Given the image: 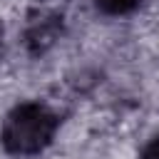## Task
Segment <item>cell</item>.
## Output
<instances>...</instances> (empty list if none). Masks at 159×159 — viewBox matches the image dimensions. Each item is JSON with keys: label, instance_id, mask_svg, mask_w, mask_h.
Returning a JSON list of instances; mask_svg holds the SVG:
<instances>
[{"label": "cell", "instance_id": "cell-3", "mask_svg": "<svg viewBox=\"0 0 159 159\" xmlns=\"http://www.w3.org/2000/svg\"><path fill=\"white\" fill-rule=\"evenodd\" d=\"M139 159H159V137L157 139H152L147 147H144V152H142V157Z\"/></svg>", "mask_w": 159, "mask_h": 159}, {"label": "cell", "instance_id": "cell-1", "mask_svg": "<svg viewBox=\"0 0 159 159\" xmlns=\"http://www.w3.org/2000/svg\"><path fill=\"white\" fill-rule=\"evenodd\" d=\"M57 124L60 119L47 104L22 102L7 112L2 129H0V142L7 154L32 157L50 147L57 132Z\"/></svg>", "mask_w": 159, "mask_h": 159}, {"label": "cell", "instance_id": "cell-2", "mask_svg": "<svg viewBox=\"0 0 159 159\" xmlns=\"http://www.w3.org/2000/svg\"><path fill=\"white\" fill-rule=\"evenodd\" d=\"M94 5L104 15H127L139 5V0H94Z\"/></svg>", "mask_w": 159, "mask_h": 159}]
</instances>
